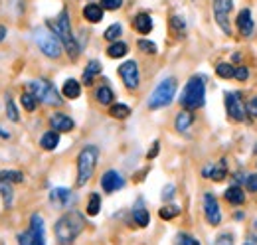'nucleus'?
Segmentation results:
<instances>
[{
	"mask_svg": "<svg viewBox=\"0 0 257 245\" xmlns=\"http://www.w3.org/2000/svg\"><path fill=\"white\" fill-rule=\"evenodd\" d=\"M85 227V219L79 212H67L64 214L54 225L56 231V241L58 245H73L77 239V235L83 231Z\"/></svg>",
	"mask_w": 257,
	"mask_h": 245,
	"instance_id": "f257e3e1",
	"label": "nucleus"
},
{
	"mask_svg": "<svg viewBox=\"0 0 257 245\" xmlns=\"http://www.w3.org/2000/svg\"><path fill=\"white\" fill-rule=\"evenodd\" d=\"M206 101V85H204V79L202 77H192L184 91L180 95V105L188 111H194V109H200Z\"/></svg>",
	"mask_w": 257,
	"mask_h": 245,
	"instance_id": "f03ea898",
	"label": "nucleus"
},
{
	"mask_svg": "<svg viewBox=\"0 0 257 245\" xmlns=\"http://www.w3.org/2000/svg\"><path fill=\"white\" fill-rule=\"evenodd\" d=\"M97 160H99V149L93 145L85 147L79 153V156H77V186H83V184L89 182V178L95 172Z\"/></svg>",
	"mask_w": 257,
	"mask_h": 245,
	"instance_id": "7ed1b4c3",
	"label": "nucleus"
},
{
	"mask_svg": "<svg viewBox=\"0 0 257 245\" xmlns=\"http://www.w3.org/2000/svg\"><path fill=\"white\" fill-rule=\"evenodd\" d=\"M48 24L54 26V30H56V34L60 36L64 48L67 50V54H69V58L75 60V58L79 56V46H77V42H75V38H73V34H71V24H69V16H67V12L64 10V12L58 16L56 22H48Z\"/></svg>",
	"mask_w": 257,
	"mask_h": 245,
	"instance_id": "20e7f679",
	"label": "nucleus"
},
{
	"mask_svg": "<svg viewBox=\"0 0 257 245\" xmlns=\"http://www.w3.org/2000/svg\"><path fill=\"white\" fill-rule=\"evenodd\" d=\"M174 95H176V79L174 77L162 79L161 83L157 85V89L153 91L151 99H149V109L155 111V109H162V107L170 105Z\"/></svg>",
	"mask_w": 257,
	"mask_h": 245,
	"instance_id": "39448f33",
	"label": "nucleus"
},
{
	"mask_svg": "<svg viewBox=\"0 0 257 245\" xmlns=\"http://www.w3.org/2000/svg\"><path fill=\"white\" fill-rule=\"evenodd\" d=\"M36 44H38V48L42 50V54H46L48 58H60L62 56V48H64V44H62V40H60V36L58 34H54V32L46 30V28H40V30H36Z\"/></svg>",
	"mask_w": 257,
	"mask_h": 245,
	"instance_id": "423d86ee",
	"label": "nucleus"
},
{
	"mask_svg": "<svg viewBox=\"0 0 257 245\" xmlns=\"http://www.w3.org/2000/svg\"><path fill=\"white\" fill-rule=\"evenodd\" d=\"M26 89L32 93L38 101H42V103H46V105H56V107L62 105V99H60V95L56 91V87H54L48 79L30 81V83L26 85Z\"/></svg>",
	"mask_w": 257,
	"mask_h": 245,
	"instance_id": "0eeeda50",
	"label": "nucleus"
},
{
	"mask_svg": "<svg viewBox=\"0 0 257 245\" xmlns=\"http://www.w3.org/2000/svg\"><path fill=\"white\" fill-rule=\"evenodd\" d=\"M18 245H46L44 219L40 214H34L30 217V227H28V231L18 235Z\"/></svg>",
	"mask_w": 257,
	"mask_h": 245,
	"instance_id": "6e6552de",
	"label": "nucleus"
},
{
	"mask_svg": "<svg viewBox=\"0 0 257 245\" xmlns=\"http://www.w3.org/2000/svg\"><path fill=\"white\" fill-rule=\"evenodd\" d=\"M225 109H227V115L233 119V121L241 122L245 119V113H247V105L243 103L241 95L239 93H225Z\"/></svg>",
	"mask_w": 257,
	"mask_h": 245,
	"instance_id": "1a4fd4ad",
	"label": "nucleus"
},
{
	"mask_svg": "<svg viewBox=\"0 0 257 245\" xmlns=\"http://www.w3.org/2000/svg\"><path fill=\"white\" fill-rule=\"evenodd\" d=\"M231 8H233V0H214V16H216V22L222 26V30L225 34H231V28H229Z\"/></svg>",
	"mask_w": 257,
	"mask_h": 245,
	"instance_id": "9d476101",
	"label": "nucleus"
},
{
	"mask_svg": "<svg viewBox=\"0 0 257 245\" xmlns=\"http://www.w3.org/2000/svg\"><path fill=\"white\" fill-rule=\"evenodd\" d=\"M119 75L125 83L127 89H137L139 87V67H137V61H125L121 67H119Z\"/></svg>",
	"mask_w": 257,
	"mask_h": 245,
	"instance_id": "9b49d317",
	"label": "nucleus"
},
{
	"mask_svg": "<svg viewBox=\"0 0 257 245\" xmlns=\"http://www.w3.org/2000/svg\"><path fill=\"white\" fill-rule=\"evenodd\" d=\"M204 214H206L208 223H212V225H218L222 221V212H220V206H218V200L214 194L204 196Z\"/></svg>",
	"mask_w": 257,
	"mask_h": 245,
	"instance_id": "f8f14e48",
	"label": "nucleus"
},
{
	"mask_svg": "<svg viewBox=\"0 0 257 245\" xmlns=\"http://www.w3.org/2000/svg\"><path fill=\"white\" fill-rule=\"evenodd\" d=\"M101 186H103L105 192L113 194V192H117V190H121L125 186V180L117 170H107L103 174V178H101Z\"/></svg>",
	"mask_w": 257,
	"mask_h": 245,
	"instance_id": "ddd939ff",
	"label": "nucleus"
},
{
	"mask_svg": "<svg viewBox=\"0 0 257 245\" xmlns=\"http://www.w3.org/2000/svg\"><path fill=\"white\" fill-rule=\"evenodd\" d=\"M237 30L241 32L243 36H251L255 30V24H253V18H251V12L247 8H243L237 16Z\"/></svg>",
	"mask_w": 257,
	"mask_h": 245,
	"instance_id": "4468645a",
	"label": "nucleus"
},
{
	"mask_svg": "<svg viewBox=\"0 0 257 245\" xmlns=\"http://www.w3.org/2000/svg\"><path fill=\"white\" fill-rule=\"evenodd\" d=\"M71 200V192L67 188H54L50 192V202L56 206V208H64L67 206V202Z\"/></svg>",
	"mask_w": 257,
	"mask_h": 245,
	"instance_id": "2eb2a0df",
	"label": "nucleus"
},
{
	"mask_svg": "<svg viewBox=\"0 0 257 245\" xmlns=\"http://www.w3.org/2000/svg\"><path fill=\"white\" fill-rule=\"evenodd\" d=\"M225 174H227L225 160H220L216 166H208V168H204V176H206V178H212V180H216V182H222V180L225 178Z\"/></svg>",
	"mask_w": 257,
	"mask_h": 245,
	"instance_id": "dca6fc26",
	"label": "nucleus"
},
{
	"mask_svg": "<svg viewBox=\"0 0 257 245\" xmlns=\"http://www.w3.org/2000/svg\"><path fill=\"white\" fill-rule=\"evenodd\" d=\"M50 125H52V127H54V131H58V133H67V131H71V129H73V121H71L69 117L62 115V113L52 115Z\"/></svg>",
	"mask_w": 257,
	"mask_h": 245,
	"instance_id": "f3484780",
	"label": "nucleus"
},
{
	"mask_svg": "<svg viewBox=\"0 0 257 245\" xmlns=\"http://www.w3.org/2000/svg\"><path fill=\"white\" fill-rule=\"evenodd\" d=\"M133 26H135V30L139 32V34H149V32L153 30V20H151V16H149V14L141 12V14H137V16H135Z\"/></svg>",
	"mask_w": 257,
	"mask_h": 245,
	"instance_id": "a211bd4d",
	"label": "nucleus"
},
{
	"mask_svg": "<svg viewBox=\"0 0 257 245\" xmlns=\"http://www.w3.org/2000/svg\"><path fill=\"white\" fill-rule=\"evenodd\" d=\"M225 200H227L231 206H241V204L245 202V194H243V190H241L239 186H229V188L225 190Z\"/></svg>",
	"mask_w": 257,
	"mask_h": 245,
	"instance_id": "6ab92c4d",
	"label": "nucleus"
},
{
	"mask_svg": "<svg viewBox=\"0 0 257 245\" xmlns=\"http://www.w3.org/2000/svg\"><path fill=\"white\" fill-rule=\"evenodd\" d=\"M58 143H60V133L58 131H48V133H44L42 135V139H40V145H42V149H46V151H54L56 147H58Z\"/></svg>",
	"mask_w": 257,
	"mask_h": 245,
	"instance_id": "aec40b11",
	"label": "nucleus"
},
{
	"mask_svg": "<svg viewBox=\"0 0 257 245\" xmlns=\"http://www.w3.org/2000/svg\"><path fill=\"white\" fill-rule=\"evenodd\" d=\"M83 16H85V20H89V22H101V18H103V6H99V4H87L85 8H83Z\"/></svg>",
	"mask_w": 257,
	"mask_h": 245,
	"instance_id": "412c9836",
	"label": "nucleus"
},
{
	"mask_svg": "<svg viewBox=\"0 0 257 245\" xmlns=\"http://www.w3.org/2000/svg\"><path fill=\"white\" fill-rule=\"evenodd\" d=\"M101 73V63L99 61H89L87 63V67H85V71H83V83L85 85H91L93 83V77Z\"/></svg>",
	"mask_w": 257,
	"mask_h": 245,
	"instance_id": "4be33fe9",
	"label": "nucleus"
},
{
	"mask_svg": "<svg viewBox=\"0 0 257 245\" xmlns=\"http://www.w3.org/2000/svg\"><path fill=\"white\" fill-rule=\"evenodd\" d=\"M127 52H128V46L127 44H123V42H113V44L107 48V56L113 58V60L127 56Z\"/></svg>",
	"mask_w": 257,
	"mask_h": 245,
	"instance_id": "5701e85b",
	"label": "nucleus"
},
{
	"mask_svg": "<svg viewBox=\"0 0 257 245\" xmlns=\"http://www.w3.org/2000/svg\"><path fill=\"white\" fill-rule=\"evenodd\" d=\"M67 99H77L79 95H81V87H79V83L75 81V79H67L64 83V89H62Z\"/></svg>",
	"mask_w": 257,
	"mask_h": 245,
	"instance_id": "b1692460",
	"label": "nucleus"
},
{
	"mask_svg": "<svg viewBox=\"0 0 257 245\" xmlns=\"http://www.w3.org/2000/svg\"><path fill=\"white\" fill-rule=\"evenodd\" d=\"M97 101L101 103V105H111L113 103V99H115V95H113V89L111 87H107V85H101L99 89H97Z\"/></svg>",
	"mask_w": 257,
	"mask_h": 245,
	"instance_id": "393cba45",
	"label": "nucleus"
},
{
	"mask_svg": "<svg viewBox=\"0 0 257 245\" xmlns=\"http://www.w3.org/2000/svg\"><path fill=\"white\" fill-rule=\"evenodd\" d=\"M194 122V117L190 111H182L178 117H176V129L180 131V133H184V131H188V127Z\"/></svg>",
	"mask_w": 257,
	"mask_h": 245,
	"instance_id": "a878e982",
	"label": "nucleus"
},
{
	"mask_svg": "<svg viewBox=\"0 0 257 245\" xmlns=\"http://www.w3.org/2000/svg\"><path fill=\"white\" fill-rule=\"evenodd\" d=\"M12 182H8V180H4L2 176H0V196H2V200H4V204L6 206H10L12 204Z\"/></svg>",
	"mask_w": 257,
	"mask_h": 245,
	"instance_id": "bb28decb",
	"label": "nucleus"
},
{
	"mask_svg": "<svg viewBox=\"0 0 257 245\" xmlns=\"http://www.w3.org/2000/svg\"><path fill=\"white\" fill-rule=\"evenodd\" d=\"M133 219L137 221V225H139V227H147V225H149V221H151V215H149L147 210L137 208V210L133 212Z\"/></svg>",
	"mask_w": 257,
	"mask_h": 245,
	"instance_id": "cd10ccee",
	"label": "nucleus"
},
{
	"mask_svg": "<svg viewBox=\"0 0 257 245\" xmlns=\"http://www.w3.org/2000/svg\"><path fill=\"white\" fill-rule=\"evenodd\" d=\"M111 117H115V119H127L128 115H131V109H128L127 105H123V103H117V105H111Z\"/></svg>",
	"mask_w": 257,
	"mask_h": 245,
	"instance_id": "c85d7f7f",
	"label": "nucleus"
},
{
	"mask_svg": "<svg viewBox=\"0 0 257 245\" xmlns=\"http://www.w3.org/2000/svg\"><path fill=\"white\" fill-rule=\"evenodd\" d=\"M121 34H123V26H121V24H111V26L105 30V40L117 42V40L121 38Z\"/></svg>",
	"mask_w": 257,
	"mask_h": 245,
	"instance_id": "c756f323",
	"label": "nucleus"
},
{
	"mask_svg": "<svg viewBox=\"0 0 257 245\" xmlns=\"http://www.w3.org/2000/svg\"><path fill=\"white\" fill-rule=\"evenodd\" d=\"M216 73H218L220 77H224V79H231V77L235 75V67H231V63H220V65L216 67Z\"/></svg>",
	"mask_w": 257,
	"mask_h": 245,
	"instance_id": "7c9ffc66",
	"label": "nucleus"
},
{
	"mask_svg": "<svg viewBox=\"0 0 257 245\" xmlns=\"http://www.w3.org/2000/svg\"><path fill=\"white\" fill-rule=\"evenodd\" d=\"M20 101H22V107L28 111V113H32V111H36V103H38V99L34 97L32 93H24L22 97H20Z\"/></svg>",
	"mask_w": 257,
	"mask_h": 245,
	"instance_id": "2f4dec72",
	"label": "nucleus"
},
{
	"mask_svg": "<svg viewBox=\"0 0 257 245\" xmlns=\"http://www.w3.org/2000/svg\"><path fill=\"white\" fill-rule=\"evenodd\" d=\"M99 210H101V198H99V194H91L89 196V204H87V214L97 215Z\"/></svg>",
	"mask_w": 257,
	"mask_h": 245,
	"instance_id": "473e14b6",
	"label": "nucleus"
},
{
	"mask_svg": "<svg viewBox=\"0 0 257 245\" xmlns=\"http://www.w3.org/2000/svg\"><path fill=\"white\" fill-rule=\"evenodd\" d=\"M0 176H2L4 180L12 182V184H18V182H22V180H24L22 172H18V170H4V172H0Z\"/></svg>",
	"mask_w": 257,
	"mask_h": 245,
	"instance_id": "72a5a7b5",
	"label": "nucleus"
},
{
	"mask_svg": "<svg viewBox=\"0 0 257 245\" xmlns=\"http://www.w3.org/2000/svg\"><path fill=\"white\" fill-rule=\"evenodd\" d=\"M178 214H180V210L176 206H164V208H161V212H159V215H161L162 219H172V217H176Z\"/></svg>",
	"mask_w": 257,
	"mask_h": 245,
	"instance_id": "f704fd0d",
	"label": "nucleus"
},
{
	"mask_svg": "<svg viewBox=\"0 0 257 245\" xmlns=\"http://www.w3.org/2000/svg\"><path fill=\"white\" fill-rule=\"evenodd\" d=\"M170 24H172L174 32H178V34H184L186 32V24H184V20L180 16H172L170 18Z\"/></svg>",
	"mask_w": 257,
	"mask_h": 245,
	"instance_id": "c9c22d12",
	"label": "nucleus"
},
{
	"mask_svg": "<svg viewBox=\"0 0 257 245\" xmlns=\"http://www.w3.org/2000/svg\"><path fill=\"white\" fill-rule=\"evenodd\" d=\"M176 245H200L192 235H186V233H180L178 239H176Z\"/></svg>",
	"mask_w": 257,
	"mask_h": 245,
	"instance_id": "e433bc0d",
	"label": "nucleus"
},
{
	"mask_svg": "<svg viewBox=\"0 0 257 245\" xmlns=\"http://www.w3.org/2000/svg\"><path fill=\"white\" fill-rule=\"evenodd\" d=\"M139 48H141L143 52H147V54H157V46H155L153 42H147V40H141V42H139Z\"/></svg>",
	"mask_w": 257,
	"mask_h": 245,
	"instance_id": "4c0bfd02",
	"label": "nucleus"
},
{
	"mask_svg": "<svg viewBox=\"0 0 257 245\" xmlns=\"http://www.w3.org/2000/svg\"><path fill=\"white\" fill-rule=\"evenodd\" d=\"M121 4H123V0H101V6L105 10H117V8H121Z\"/></svg>",
	"mask_w": 257,
	"mask_h": 245,
	"instance_id": "58836bf2",
	"label": "nucleus"
},
{
	"mask_svg": "<svg viewBox=\"0 0 257 245\" xmlns=\"http://www.w3.org/2000/svg\"><path fill=\"white\" fill-rule=\"evenodd\" d=\"M6 111H8V119L10 121H18V113H16V107H14V103H12V99H8L6 101Z\"/></svg>",
	"mask_w": 257,
	"mask_h": 245,
	"instance_id": "ea45409f",
	"label": "nucleus"
},
{
	"mask_svg": "<svg viewBox=\"0 0 257 245\" xmlns=\"http://www.w3.org/2000/svg\"><path fill=\"white\" fill-rule=\"evenodd\" d=\"M233 77H235L237 81H245V79L249 77V69H247V67H237Z\"/></svg>",
	"mask_w": 257,
	"mask_h": 245,
	"instance_id": "a19ab883",
	"label": "nucleus"
},
{
	"mask_svg": "<svg viewBox=\"0 0 257 245\" xmlns=\"http://www.w3.org/2000/svg\"><path fill=\"white\" fill-rule=\"evenodd\" d=\"M247 115H251V119L257 121V99H251L247 103Z\"/></svg>",
	"mask_w": 257,
	"mask_h": 245,
	"instance_id": "79ce46f5",
	"label": "nucleus"
},
{
	"mask_svg": "<svg viewBox=\"0 0 257 245\" xmlns=\"http://www.w3.org/2000/svg\"><path fill=\"white\" fill-rule=\"evenodd\" d=\"M214 245H233V237L227 235V233H224V235H220V237L216 239V243Z\"/></svg>",
	"mask_w": 257,
	"mask_h": 245,
	"instance_id": "37998d69",
	"label": "nucleus"
},
{
	"mask_svg": "<svg viewBox=\"0 0 257 245\" xmlns=\"http://www.w3.org/2000/svg\"><path fill=\"white\" fill-rule=\"evenodd\" d=\"M245 184H247V188H249L251 192H257V174H251V176H247Z\"/></svg>",
	"mask_w": 257,
	"mask_h": 245,
	"instance_id": "c03bdc74",
	"label": "nucleus"
},
{
	"mask_svg": "<svg viewBox=\"0 0 257 245\" xmlns=\"http://www.w3.org/2000/svg\"><path fill=\"white\" fill-rule=\"evenodd\" d=\"M172 196H174V186H166L164 192H162V198L168 200V198H172Z\"/></svg>",
	"mask_w": 257,
	"mask_h": 245,
	"instance_id": "a18cd8bd",
	"label": "nucleus"
},
{
	"mask_svg": "<svg viewBox=\"0 0 257 245\" xmlns=\"http://www.w3.org/2000/svg\"><path fill=\"white\" fill-rule=\"evenodd\" d=\"M157 154H159V143H155V145H153V149L149 151V154H147V158H155Z\"/></svg>",
	"mask_w": 257,
	"mask_h": 245,
	"instance_id": "49530a36",
	"label": "nucleus"
},
{
	"mask_svg": "<svg viewBox=\"0 0 257 245\" xmlns=\"http://www.w3.org/2000/svg\"><path fill=\"white\" fill-rule=\"evenodd\" d=\"M4 38H6V26H2V24H0V42H2Z\"/></svg>",
	"mask_w": 257,
	"mask_h": 245,
	"instance_id": "de8ad7c7",
	"label": "nucleus"
},
{
	"mask_svg": "<svg viewBox=\"0 0 257 245\" xmlns=\"http://www.w3.org/2000/svg\"><path fill=\"white\" fill-rule=\"evenodd\" d=\"M0 137H2V139H8V137H10V135H8V133H6V131H2V129H0Z\"/></svg>",
	"mask_w": 257,
	"mask_h": 245,
	"instance_id": "09e8293b",
	"label": "nucleus"
},
{
	"mask_svg": "<svg viewBox=\"0 0 257 245\" xmlns=\"http://www.w3.org/2000/svg\"><path fill=\"white\" fill-rule=\"evenodd\" d=\"M255 227H257V221H255Z\"/></svg>",
	"mask_w": 257,
	"mask_h": 245,
	"instance_id": "8fccbe9b",
	"label": "nucleus"
},
{
	"mask_svg": "<svg viewBox=\"0 0 257 245\" xmlns=\"http://www.w3.org/2000/svg\"><path fill=\"white\" fill-rule=\"evenodd\" d=\"M247 245H249V243H247Z\"/></svg>",
	"mask_w": 257,
	"mask_h": 245,
	"instance_id": "3c124183",
	"label": "nucleus"
}]
</instances>
